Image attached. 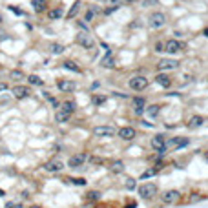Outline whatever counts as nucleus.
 Returning a JSON list of instances; mask_svg holds the SVG:
<instances>
[{
	"label": "nucleus",
	"mask_w": 208,
	"mask_h": 208,
	"mask_svg": "<svg viewBox=\"0 0 208 208\" xmlns=\"http://www.w3.org/2000/svg\"><path fill=\"white\" fill-rule=\"evenodd\" d=\"M130 88L133 90V91H143V90H146L148 88V79L146 77H143V75H135V77H132L130 79Z\"/></svg>",
	"instance_id": "obj_1"
},
{
	"label": "nucleus",
	"mask_w": 208,
	"mask_h": 208,
	"mask_svg": "<svg viewBox=\"0 0 208 208\" xmlns=\"http://www.w3.org/2000/svg\"><path fill=\"white\" fill-rule=\"evenodd\" d=\"M155 194H157V186L153 183H144V185L139 186V196L143 199H152Z\"/></svg>",
	"instance_id": "obj_2"
},
{
	"label": "nucleus",
	"mask_w": 208,
	"mask_h": 208,
	"mask_svg": "<svg viewBox=\"0 0 208 208\" xmlns=\"http://www.w3.org/2000/svg\"><path fill=\"white\" fill-rule=\"evenodd\" d=\"M115 133H117V130L113 126H95L93 128L95 137H113Z\"/></svg>",
	"instance_id": "obj_3"
},
{
	"label": "nucleus",
	"mask_w": 208,
	"mask_h": 208,
	"mask_svg": "<svg viewBox=\"0 0 208 208\" xmlns=\"http://www.w3.org/2000/svg\"><path fill=\"white\" fill-rule=\"evenodd\" d=\"M77 44H80L84 49H93L95 48V40L90 35H86V33H79L77 35Z\"/></svg>",
	"instance_id": "obj_4"
},
{
	"label": "nucleus",
	"mask_w": 208,
	"mask_h": 208,
	"mask_svg": "<svg viewBox=\"0 0 208 208\" xmlns=\"http://www.w3.org/2000/svg\"><path fill=\"white\" fill-rule=\"evenodd\" d=\"M179 201H181V192H177V190H168L163 194V203H166V205H175Z\"/></svg>",
	"instance_id": "obj_5"
},
{
	"label": "nucleus",
	"mask_w": 208,
	"mask_h": 208,
	"mask_svg": "<svg viewBox=\"0 0 208 208\" xmlns=\"http://www.w3.org/2000/svg\"><path fill=\"white\" fill-rule=\"evenodd\" d=\"M152 148H153L157 153H164V152H166V141H164V137H163V135H155V137L152 139Z\"/></svg>",
	"instance_id": "obj_6"
},
{
	"label": "nucleus",
	"mask_w": 208,
	"mask_h": 208,
	"mask_svg": "<svg viewBox=\"0 0 208 208\" xmlns=\"http://www.w3.org/2000/svg\"><path fill=\"white\" fill-rule=\"evenodd\" d=\"M86 159H88V155H86V153H75V155H71V157H69L68 166H69V168H79V166H82V164L86 163Z\"/></svg>",
	"instance_id": "obj_7"
},
{
	"label": "nucleus",
	"mask_w": 208,
	"mask_h": 208,
	"mask_svg": "<svg viewBox=\"0 0 208 208\" xmlns=\"http://www.w3.org/2000/svg\"><path fill=\"white\" fill-rule=\"evenodd\" d=\"M166 24V15L164 13H153L152 16H150V26L152 27H161V26H164Z\"/></svg>",
	"instance_id": "obj_8"
},
{
	"label": "nucleus",
	"mask_w": 208,
	"mask_h": 208,
	"mask_svg": "<svg viewBox=\"0 0 208 208\" xmlns=\"http://www.w3.org/2000/svg\"><path fill=\"white\" fill-rule=\"evenodd\" d=\"M177 66H179V62H177V60H172V58H163V60H159L157 69H159V71H168V69H175Z\"/></svg>",
	"instance_id": "obj_9"
},
{
	"label": "nucleus",
	"mask_w": 208,
	"mask_h": 208,
	"mask_svg": "<svg viewBox=\"0 0 208 208\" xmlns=\"http://www.w3.org/2000/svg\"><path fill=\"white\" fill-rule=\"evenodd\" d=\"M188 144V139H183V137H174L166 143V150H177V148H183Z\"/></svg>",
	"instance_id": "obj_10"
},
{
	"label": "nucleus",
	"mask_w": 208,
	"mask_h": 208,
	"mask_svg": "<svg viewBox=\"0 0 208 208\" xmlns=\"http://www.w3.org/2000/svg\"><path fill=\"white\" fill-rule=\"evenodd\" d=\"M119 137H121L122 141H132V139L137 137V132H135L133 128H130V126H124V128L119 130Z\"/></svg>",
	"instance_id": "obj_11"
},
{
	"label": "nucleus",
	"mask_w": 208,
	"mask_h": 208,
	"mask_svg": "<svg viewBox=\"0 0 208 208\" xmlns=\"http://www.w3.org/2000/svg\"><path fill=\"white\" fill-rule=\"evenodd\" d=\"M181 49H183V44L179 40H166L164 42V51H168V53H177Z\"/></svg>",
	"instance_id": "obj_12"
},
{
	"label": "nucleus",
	"mask_w": 208,
	"mask_h": 208,
	"mask_svg": "<svg viewBox=\"0 0 208 208\" xmlns=\"http://www.w3.org/2000/svg\"><path fill=\"white\" fill-rule=\"evenodd\" d=\"M57 86H58V90L62 91V93H71L77 86H75V82H71V80H64V79H60L58 82H57Z\"/></svg>",
	"instance_id": "obj_13"
},
{
	"label": "nucleus",
	"mask_w": 208,
	"mask_h": 208,
	"mask_svg": "<svg viewBox=\"0 0 208 208\" xmlns=\"http://www.w3.org/2000/svg\"><path fill=\"white\" fill-rule=\"evenodd\" d=\"M44 168L48 170V172H51V174H57V172H60L62 168H64V163L62 161H49V163H46L44 164Z\"/></svg>",
	"instance_id": "obj_14"
},
{
	"label": "nucleus",
	"mask_w": 208,
	"mask_h": 208,
	"mask_svg": "<svg viewBox=\"0 0 208 208\" xmlns=\"http://www.w3.org/2000/svg\"><path fill=\"white\" fill-rule=\"evenodd\" d=\"M29 88L27 86H15L13 88V95L16 97V99H27L29 97Z\"/></svg>",
	"instance_id": "obj_15"
},
{
	"label": "nucleus",
	"mask_w": 208,
	"mask_h": 208,
	"mask_svg": "<svg viewBox=\"0 0 208 208\" xmlns=\"http://www.w3.org/2000/svg\"><path fill=\"white\" fill-rule=\"evenodd\" d=\"M110 172H113V174H122L124 172V163L121 161V159H115V161H111L110 163Z\"/></svg>",
	"instance_id": "obj_16"
},
{
	"label": "nucleus",
	"mask_w": 208,
	"mask_h": 208,
	"mask_svg": "<svg viewBox=\"0 0 208 208\" xmlns=\"http://www.w3.org/2000/svg\"><path fill=\"white\" fill-rule=\"evenodd\" d=\"M203 122H205V117H201V115H194V117L188 121V128H190V130H196V128L203 126Z\"/></svg>",
	"instance_id": "obj_17"
},
{
	"label": "nucleus",
	"mask_w": 208,
	"mask_h": 208,
	"mask_svg": "<svg viewBox=\"0 0 208 208\" xmlns=\"http://www.w3.org/2000/svg\"><path fill=\"white\" fill-rule=\"evenodd\" d=\"M155 82H157V84H161L163 88H168V86L172 84V79H170L168 75H164V73H159V75L155 77Z\"/></svg>",
	"instance_id": "obj_18"
},
{
	"label": "nucleus",
	"mask_w": 208,
	"mask_h": 208,
	"mask_svg": "<svg viewBox=\"0 0 208 208\" xmlns=\"http://www.w3.org/2000/svg\"><path fill=\"white\" fill-rule=\"evenodd\" d=\"M31 5H33V9H35L37 13H42V11H46L48 2H46V0H31Z\"/></svg>",
	"instance_id": "obj_19"
},
{
	"label": "nucleus",
	"mask_w": 208,
	"mask_h": 208,
	"mask_svg": "<svg viewBox=\"0 0 208 208\" xmlns=\"http://www.w3.org/2000/svg\"><path fill=\"white\" fill-rule=\"evenodd\" d=\"M62 66H64V69H69V71H73V73H79V71H80V68H79L73 60H66V62H62Z\"/></svg>",
	"instance_id": "obj_20"
},
{
	"label": "nucleus",
	"mask_w": 208,
	"mask_h": 208,
	"mask_svg": "<svg viewBox=\"0 0 208 208\" xmlns=\"http://www.w3.org/2000/svg\"><path fill=\"white\" fill-rule=\"evenodd\" d=\"M60 110L71 115V113L75 111V102H73V100H66V102H62V108H60Z\"/></svg>",
	"instance_id": "obj_21"
},
{
	"label": "nucleus",
	"mask_w": 208,
	"mask_h": 208,
	"mask_svg": "<svg viewBox=\"0 0 208 208\" xmlns=\"http://www.w3.org/2000/svg\"><path fill=\"white\" fill-rule=\"evenodd\" d=\"M60 16H62V9H58V7L48 11V18H49V20H57V18H60Z\"/></svg>",
	"instance_id": "obj_22"
},
{
	"label": "nucleus",
	"mask_w": 208,
	"mask_h": 208,
	"mask_svg": "<svg viewBox=\"0 0 208 208\" xmlns=\"http://www.w3.org/2000/svg\"><path fill=\"white\" fill-rule=\"evenodd\" d=\"M49 49H51V53H53V55H60L66 48H64L62 44H58V42H53V44L49 46Z\"/></svg>",
	"instance_id": "obj_23"
},
{
	"label": "nucleus",
	"mask_w": 208,
	"mask_h": 208,
	"mask_svg": "<svg viewBox=\"0 0 208 208\" xmlns=\"http://www.w3.org/2000/svg\"><path fill=\"white\" fill-rule=\"evenodd\" d=\"M55 121L57 122H68L69 121V113H66V111H57V115H55Z\"/></svg>",
	"instance_id": "obj_24"
},
{
	"label": "nucleus",
	"mask_w": 208,
	"mask_h": 208,
	"mask_svg": "<svg viewBox=\"0 0 208 208\" xmlns=\"http://www.w3.org/2000/svg\"><path fill=\"white\" fill-rule=\"evenodd\" d=\"M110 2H111V7L108 5V7L104 9V13H106V15H111L113 11H117V9L121 7V2H119V0H110Z\"/></svg>",
	"instance_id": "obj_25"
},
{
	"label": "nucleus",
	"mask_w": 208,
	"mask_h": 208,
	"mask_svg": "<svg viewBox=\"0 0 208 208\" xmlns=\"http://www.w3.org/2000/svg\"><path fill=\"white\" fill-rule=\"evenodd\" d=\"M27 82L33 84V86H42V84H44V80H42L38 75H29V77H27Z\"/></svg>",
	"instance_id": "obj_26"
},
{
	"label": "nucleus",
	"mask_w": 208,
	"mask_h": 208,
	"mask_svg": "<svg viewBox=\"0 0 208 208\" xmlns=\"http://www.w3.org/2000/svg\"><path fill=\"white\" fill-rule=\"evenodd\" d=\"M106 100H108L106 95H93V97H91V102H93L95 106H100V104H104Z\"/></svg>",
	"instance_id": "obj_27"
},
{
	"label": "nucleus",
	"mask_w": 208,
	"mask_h": 208,
	"mask_svg": "<svg viewBox=\"0 0 208 208\" xmlns=\"http://www.w3.org/2000/svg\"><path fill=\"white\" fill-rule=\"evenodd\" d=\"M157 172H159V168H148L146 172H143V174H141V179H148V177H153V175H157Z\"/></svg>",
	"instance_id": "obj_28"
},
{
	"label": "nucleus",
	"mask_w": 208,
	"mask_h": 208,
	"mask_svg": "<svg viewBox=\"0 0 208 208\" xmlns=\"http://www.w3.org/2000/svg\"><path fill=\"white\" fill-rule=\"evenodd\" d=\"M80 9V2H75L73 5H71V9H69V13L66 15V18H73L75 15H77V11Z\"/></svg>",
	"instance_id": "obj_29"
},
{
	"label": "nucleus",
	"mask_w": 208,
	"mask_h": 208,
	"mask_svg": "<svg viewBox=\"0 0 208 208\" xmlns=\"http://www.w3.org/2000/svg\"><path fill=\"white\" fill-rule=\"evenodd\" d=\"M100 66H102V68H113L115 64H113V58H111L110 55H106V57L102 58V62H100Z\"/></svg>",
	"instance_id": "obj_30"
},
{
	"label": "nucleus",
	"mask_w": 208,
	"mask_h": 208,
	"mask_svg": "<svg viewBox=\"0 0 208 208\" xmlns=\"http://www.w3.org/2000/svg\"><path fill=\"white\" fill-rule=\"evenodd\" d=\"M9 77H11L13 80H20V79H26V77H24V73H22L20 69H13V71L9 73Z\"/></svg>",
	"instance_id": "obj_31"
},
{
	"label": "nucleus",
	"mask_w": 208,
	"mask_h": 208,
	"mask_svg": "<svg viewBox=\"0 0 208 208\" xmlns=\"http://www.w3.org/2000/svg\"><path fill=\"white\" fill-rule=\"evenodd\" d=\"M146 113H148L150 117H157V115H159V106H157V104H153V106H148Z\"/></svg>",
	"instance_id": "obj_32"
},
{
	"label": "nucleus",
	"mask_w": 208,
	"mask_h": 208,
	"mask_svg": "<svg viewBox=\"0 0 208 208\" xmlns=\"http://www.w3.org/2000/svg\"><path fill=\"white\" fill-rule=\"evenodd\" d=\"M68 181H71L75 186H84L86 185V179H82V177H75V179H68Z\"/></svg>",
	"instance_id": "obj_33"
},
{
	"label": "nucleus",
	"mask_w": 208,
	"mask_h": 208,
	"mask_svg": "<svg viewBox=\"0 0 208 208\" xmlns=\"http://www.w3.org/2000/svg\"><path fill=\"white\" fill-rule=\"evenodd\" d=\"M86 197H88V201H97V199L100 197V194H99V192H88Z\"/></svg>",
	"instance_id": "obj_34"
},
{
	"label": "nucleus",
	"mask_w": 208,
	"mask_h": 208,
	"mask_svg": "<svg viewBox=\"0 0 208 208\" xmlns=\"http://www.w3.org/2000/svg\"><path fill=\"white\" fill-rule=\"evenodd\" d=\"M126 188H128V190H133V188H135V179L126 177Z\"/></svg>",
	"instance_id": "obj_35"
},
{
	"label": "nucleus",
	"mask_w": 208,
	"mask_h": 208,
	"mask_svg": "<svg viewBox=\"0 0 208 208\" xmlns=\"http://www.w3.org/2000/svg\"><path fill=\"white\" fill-rule=\"evenodd\" d=\"M5 208H22V205H20V203H13V201H9V203L5 205Z\"/></svg>",
	"instance_id": "obj_36"
},
{
	"label": "nucleus",
	"mask_w": 208,
	"mask_h": 208,
	"mask_svg": "<svg viewBox=\"0 0 208 208\" xmlns=\"http://www.w3.org/2000/svg\"><path fill=\"white\" fill-rule=\"evenodd\" d=\"M46 99H48V100H49V102H51V104H53V106H58V100H57V99H55V97H49V95H48V93H46Z\"/></svg>",
	"instance_id": "obj_37"
},
{
	"label": "nucleus",
	"mask_w": 208,
	"mask_h": 208,
	"mask_svg": "<svg viewBox=\"0 0 208 208\" xmlns=\"http://www.w3.org/2000/svg\"><path fill=\"white\" fill-rule=\"evenodd\" d=\"M135 104H137V108H143V106H144V99H139V97H137V99H135Z\"/></svg>",
	"instance_id": "obj_38"
},
{
	"label": "nucleus",
	"mask_w": 208,
	"mask_h": 208,
	"mask_svg": "<svg viewBox=\"0 0 208 208\" xmlns=\"http://www.w3.org/2000/svg\"><path fill=\"white\" fill-rule=\"evenodd\" d=\"M91 18H93V11H88V13H86V16H84V20H88V22H90Z\"/></svg>",
	"instance_id": "obj_39"
},
{
	"label": "nucleus",
	"mask_w": 208,
	"mask_h": 208,
	"mask_svg": "<svg viewBox=\"0 0 208 208\" xmlns=\"http://www.w3.org/2000/svg\"><path fill=\"white\" fill-rule=\"evenodd\" d=\"M91 163H93V164H102V159H100V157H93Z\"/></svg>",
	"instance_id": "obj_40"
},
{
	"label": "nucleus",
	"mask_w": 208,
	"mask_h": 208,
	"mask_svg": "<svg viewBox=\"0 0 208 208\" xmlns=\"http://www.w3.org/2000/svg\"><path fill=\"white\" fill-rule=\"evenodd\" d=\"M155 48H157L155 51H164V49H163V48H164V44H163V42H157V46H155Z\"/></svg>",
	"instance_id": "obj_41"
},
{
	"label": "nucleus",
	"mask_w": 208,
	"mask_h": 208,
	"mask_svg": "<svg viewBox=\"0 0 208 208\" xmlns=\"http://www.w3.org/2000/svg\"><path fill=\"white\" fill-rule=\"evenodd\" d=\"M2 90H7V84H0V91Z\"/></svg>",
	"instance_id": "obj_42"
},
{
	"label": "nucleus",
	"mask_w": 208,
	"mask_h": 208,
	"mask_svg": "<svg viewBox=\"0 0 208 208\" xmlns=\"http://www.w3.org/2000/svg\"><path fill=\"white\" fill-rule=\"evenodd\" d=\"M203 35H205V37H208V27L205 29V31H203Z\"/></svg>",
	"instance_id": "obj_43"
},
{
	"label": "nucleus",
	"mask_w": 208,
	"mask_h": 208,
	"mask_svg": "<svg viewBox=\"0 0 208 208\" xmlns=\"http://www.w3.org/2000/svg\"><path fill=\"white\" fill-rule=\"evenodd\" d=\"M126 208H135V205H133V203H132V205H128V206Z\"/></svg>",
	"instance_id": "obj_44"
},
{
	"label": "nucleus",
	"mask_w": 208,
	"mask_h": 208,
	"mask_svg": "<svg viewBox=\"0 0 208 208\" xmlns=\"http://www.w3.org/2000/svg\"><path fill=\"white\" fill-rule=\"evenodd\" d=\"M205 159H206V161H208V152H206V153H205Z\"/></svg>",
	"instance_id": "obj_45"
},
{
	"label": "nucleus",
	"mask_w": 208,
	"mask_h": 208,
	"mask_svg": "<svg viewBox=\"0 0 208 208\" xmlns=\"http://www.w3.org/2000/svg\"><path fill=\"white\" fill-rule=\"evenodd\" d=\"M0 196H4V192H2V190H0Z\"/></svg>",
	"instance_id": "obj_46"
},
{
	"label": "nucleus",
	"mask_w": 208,
	"mask_h": 208,
	"mask_svg": "<svg viewBox=\"0 0 208 208\" xmlns=\"http://www.w3.org/2000/svg\"><path fill=\"white\" fill-rule=\"evenodd\" d=\"M29 208H40V206H29Z\"/></svg>",
	"instance_id": "obj_47"
},
{
	"label": "nucleus",
	"mask_w": 208,
	"mask_h": 208,
	"mask_svg": "<svg viewBox=\"0 0 208 208\" xmlns=\"http://www.w3.org/2000/svg\"><path fill=\"white\" fill-rule=\"evenodd\" d=\"M99 208H106V206H99Z\"/></svg>",
	"instance_id": "obj_48"
}]
</instances>
